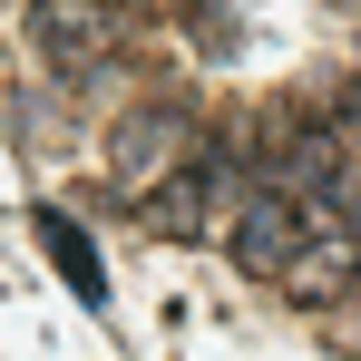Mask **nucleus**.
Masks as SVG:
<instances>
[{"label": "nucleus", "instance_id": "1", "mask_svg": "<svg viewBox=\"0 0 361 361\" xmlns=\"http://www.w3.org/2000/svg\"><path fill=\"white\" fill-rule=\"evenodd\" d=\"M235 185H244V176H235V147H195L166 185L137 195V215H147V235H205L225 205H244Z\"/></svg>", "mask_w": 361, "mask_h": 361}, {"label": "nucleus", "instance_id": "2", "mask_svg": "<svg viewBox=\"0 0 361 361\" xmlns=\"http://www.w3.org/2000/svg\"><path fill=\"white\" fill-rule=\"evenodd\" d=\"M312 235H322V225H312V195H293V185H244L235 225H225L235 264L244 274H274V283H283V264H293Z\"/></svg>", "mask_w": 361, "mask_h": 361}, {"label": "nucleus", "instance_id": "3", "mask_svg": "<svg viewBox=\"0 0 361 361\" xmlns=\"http://www.w3.org/2000/svg\"><path fill=\"white\" fill-rule=\"evenodd\" d=\"M118 10L108 0H30V49L59 68V78H88L98 59H118Z\"/></svg>", "mask_w": 361, "mask_h": 361}, {"label": "nucleus", "instance_id": "4", "mask_svg": "<svg viewBox=\"0 0 361 361\" xmlns=\"http://www.w3.org/2000/svg\"><path fill=\"white\" fill-rule=\"evenodd\" d=\"M185 157H195V118H185V108H137V118L118 127V176L137 185V195L166 185Z\"/></svg>", "mask_w": 361, "mask_h": 361}, {"label": "nucleus", "instance_id": "5", "mask_svg": "<svg viewBox=\"0 0 361 361\" xmlns=\"http://www.w3.org/2000/svg\"><path fill=\"white\" fill-rule=\"evenodd\" d=\"M352 274H361V235H332V225H322V235H312L293 264H283V293H293L302 312H322V302H342V293H352Z\"/></svg>", "mask_w": 361, "mask_h": 361}, {"label": "nucleus", "instance_id": "6", "mask_svg": "<svg viewBox=\"0 0 361 361\" xmlns=\"http://www.w3.org/2000/svg\"><path fill=\"white\" fill-rule=\"evenodd\" d=\"M30 235H39V254L59 264V283H68L78 302H108V264H98V244H88V225H78V215L39 205V215H30Z\"/></svg>", "mask_w": 361, "mask_h": 361}]
</instances>
